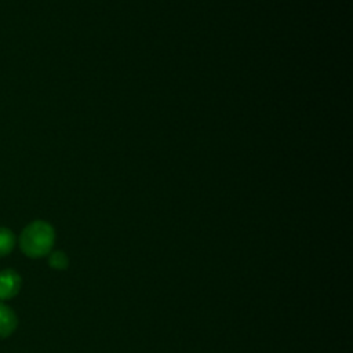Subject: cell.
Masks as SVG:
<instances>
[{
	"instance_id": "6da1fadb",
	"label": "cell",
	"mask_w": 353,
	"mask_h": 353,
	"mask_svg": "<svg viewBox=\"0 0 353 353\" xmlns=\"http://www.w3.org/2000/svg\"><path fill=\"white\" fill-rule=\"evenodd\" d=\"M55 241V230L46 221H33L21 233L19 245L25 255L40 258L52 250Z\"/></svg>"
},
{
	"instance_id": "7a4b0ae2",
	"label": "cell",
	"mask_w": 353,
	"mask_h": 353,
	"mask_svg": "<svg viewBox=\"0 0 353 353\" xmlns=\"http://www.w3.org/2000/svg\"><path fill=\"white\" fill-rule=\"evenodd\" d=\"M21 277L12 269L0 272V301L14 298L21 288Z\"/></svg>"
},
{
	"instance_id": "3957f363",
	"label": "cell",
	"mask_w": 353,
	"mask_h": 353,
	"mask_svg": "<svg viewBox=\"0 0 353 353\" xmlns=\"http://www.w3.org/2000/svg\"><path fill=\"white\" fill-rule=\"evenodd\" d=\"M18 320L11 307L0 303V338H6L14 332Z\"/></svg>"
},
{
	"instance_id": "277c9868",
	"label": "cell",
	"mask_w": 353,
	"mask_h": 353,
	"mask_svg": "<svg viewBox=\"0 0 353 353\" xmlns=\"http://www.w3.org/2000/svg\"><path fill=\"white\" fill-rule=\"evenodd\" d=\"M15 245V236L14 233L7 229L0 226V256L8 255Z\"/></svg>"
},
{
	"instance_id": "5b68a950",
	"label": "cell",
	"mask_w": 353,
	"mask_h": 353,
	"mask_svg": "<svg viewBox=\"0 0 353 353\" xmlns=\"http://www.w3.org/2000/svg\"><path fill=\"white\" fill-rule=\"evenodd\" d=\"M48 263H50V266L54 268V269L63 270V269L68 268L69 259H68V256H66L65 252H62V251H54V252L50 254Z\"/></svg>"
}]
</instances>
